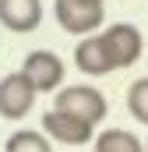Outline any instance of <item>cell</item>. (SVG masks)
I'll use <instances>...</instances> for the list:
<instances>
[{
  "label": "cell",
  "mask_w": 148,
  "mask_h": 152,
  "mask_svg": "<svg viewBox=\"0 0 148 152\" xmlns=\"http://www.w3.org/2000/svg\"><path fill=\"white\" fill-rule=\"evenodd\" d=\"M74 67L88 78H102L113 75V64L106 57V46H102V36H88L74 46Z\"/></svg>",
  "instance_id": "8"
},
{
  "label": "cell",
  "mask_w": 148,
  "mask_h": 152,
  "mask_svg": "<svg viewBox=\"0 0 148 152\" xmlns=\"http://www.w3.org/2000/svg\"><path fill=\"white\" fill-rule=\"evenodd\" d=\"M127 113L138 124H148V75L131 81V88H127Z\"/></svg>",
  "instance_id": "11"
},
{
  "label": "cell",
  "mask_w": 148,
  "mask_h": 152,
  "mask_svg": "<svg viewBox=\"0 0 148 152\" xmlns=\"http://www.w3.org/2000/svg\"><path fill=\"white\" fill-rule=\"evenodd\" d=\"M21 75L36 85V92H60L67 67L53 50H32L25 57V64H21Z\"/></svg>",
  "instance_id": "5"
},
{
  "label": "cell",
  "mask_w": 148,
  "mask_h": 152,
  "mask_svg": "<svg viewBox=\"0 0 148 152\" xmlns=\"http://www.w3.org/2000/svg\"><path fill=\"white\" fill-rule=\"evenodd\" d=\"M42 134L49 142H60V145H88L95 142V127L78 120L71 113H60V110H49L42 117Z\"/></svg>",
  "instance_id": "6"
},
{
  "label": "cell",
  "mask_w": 148,
  "mask_h": 152,
  "mask_svg": "<svg viewBox=\"0 0 148 152\" xmlns=\"http://www.w3.org/2000/svg\"><path fill=\"white\" fill-rule=\"evenodd\" d=\"M99 36H102V46H106V57H110L113 71L134 67V64L141 60V53H145V36H141V28L131 25V21H113V25H106Z\"/></svg>",
  "instance_id": "2"
},
{
  "label": "cell",
  "mask_w": 148,
  "mask_h": 152,
  "mask_svg": "<svg viewBox=\"0 0 148 152\" xmlns=\"http://www.w3.org/2000/svg\"><path fill=\"white\" fill-rule=\"evenodd\" d=\"M0 25L28 36L42 25V0H0Z\"/></svg>",
  "instance_id": "7"
},
{
  "label": "cell",
  "mask_w": 148,
  "mask_h": 152,
  "mask_svg": "<svg viewBox=\"0 0 148 152\" xmlns=\"http://www.w3.org/2000/svg\"><path fill=\"white\" fill-rule=\"evenodd\" d=\"M53 110L71 113L78 120H85V124H92V127H99L106 120V113H110V103L95 85H64L53 96Z\"/></svg>",
  "instance_id": "1"
},
{
  "label": "cell",
  "mask_w": 148,
  "mask_h": 152,
  "mask_svg": "<svg viewBox=\"0 0 148 152\" xmlns=\"http://www.w3.org/2000/svg\"><path fill=\"white\" fill-rule=\"evenodd\" d=\"M145 152H148V138H145Z\"/></svg>",
  "instance_id": "13"
},
{
  "label": "cell",
  "mask_w": 148,
  "mask_h": 152,
  "mask_svg": "<svg viewBox=\"0 0 148 152\" xmlns=\"http://www.w3.org/2000/svg\"><path fill=\"white\" fill-rule=\"evenodd\" d=\"M36 85L21 71H11V75L0 78V117L4 120H25L36 106Z\"/></svg>",
  "instance_id": "4"
},
{
  "label": "cell",
  "mask_w": 148,
  "mask_h": 152,
  "mask_svg": "<svg viewBox=\"0 0 148 152\" xmlns=\"http://www.w3.org/2000/svg\"><path fill=\"white\" fill-rule=\"evenodd\" d=\"M102 14H106L102 7H88L81 0H53V18L67 36H81V39L99 36Z\"/></svg>",
  "instance_id": "3"
},
{
  "label": "cell",
  "mask_w": 148,
  "mask_h": 152,
  "mask_svg": "<svg viewBox=\"0 0 148 152\" xmlns=\"http://www.w3.org/2000/svg\"><path fill=\"white\" fill-rule=\"evenodd\" d=\"M4 152H53V142L36 127H18L14 134H7Z\"/></svg>",
  "instance_id": "10"
},
{
  "label": "cell",
  "mask_w": 148,
  "mask_h": 152,
  "mask_svg": "<svg viewBox=\"0 0 148 152\" xmlns=\"http://www.w3.org/2000/svg\"><path fill=\"white\" fill-rule=\"evenodd\" d=\"M81 4H88V7H102L106 0H81Z\"/></svg>",
  "instance_id": "12"
},
{
  "label": "cell",
  "mask_w": 148,
  "mask_h": 152,
  "mask_svg": "<svg viewBox=\"0 0 148 152\" xmlns=\"http://www.w3.org/2000/svg\"><path fill=\"white\" fill-rule=\"evenodd\" d=\"M92 145H95V152H145V142L123 127H106L102 134H95Z\"/></svg>",
  "instance_id": "9"
}]
</instances>
